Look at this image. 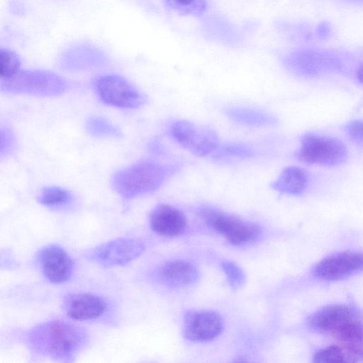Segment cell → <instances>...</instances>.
<instances>
[{"instance_id": "obj_1", "label": "cell", "mask_w": 363, "mask_h": 363, "mask_svg": "<svg viewBox=\"0 0 363 363\" xmlns=\"http://www.w3.org/2000/svg\"><path fill=\"white\" fill-rule=\"evenodd\" d=\"M27 341L34 352L65 360L80 350L86 341V335L80 328L57 320L34 328L30 331Z\"/></svg>"}, {"instance_id": "obj_2", "label": "cell", "mask_w": 363, "mask_h": 363, "mask_svg": "<svg viewBox=\"0 0 363 363\" xmlns=\"http://www.w3.org/2000/svg\"><path fill=\"white\" fill-rule=\"evenodd\" d=\"M175 169L151 160L140 161L116 172L112 186L127 199L151 194L162 186Z\"/></svg>"}, {"instance_id": "obj_3", "label": "cell", "mask_w": 363, "mask_h": 363, "mask_svg": "<svg viewBox=\"0 0 363 363\" xmlns=\"http://www.w3.org/2000/svg\"><path fill=\"white\" fill-rule=\"evenodd\" d=\"M2 91L15 94L55 96L66 91L67 82L61 76L45 70L20 71L13 77L1 79Z\"/></svg>"}, {"instance_id": "obj_4", "label": "cell", "mask_w": 363, "mask_h": 363, "mask_svg": "<svg viewBox=\"0 0 363 363\" xmlns=\"http://www.w3.org/2000/svg\"><path fill=\"white\" fill-rule=\"evenodd\" d=\"M347 156L345 144L337 138L315 133L302 136L296 158L307 164L334 167L343 163Z\"/></svg>"}, {"instance_id": "obj_5", "label": "cell", "mask_w": 363, "mask_h": 363, "mask_svg": "<svg viewBox=\"0 0 363 363\" xmlns=\"http://www.w3.org/2000/svg\"><path fill=\"white\" fill-rule=\"evenodd\" d=\"M199 213L208 225L221 234L234 245L250 243L260 236L261 230L256 224L212 207L202 206Z\"/></svg>"}, {"instance_id": "obj_6", "label": "cell", "mask_w": 363, "mask_h": 363, "mask_svg": "<svg viewBox=\"0 0 363 363\" xmlns=\"http://www.w3.org/2000/svg\"><path fill=\"white\" fill-rule=\"evenodd\" d=\"M94 87L104 104L123 108H138L147 102L144 94L121 76L104 74L94 81Z\"/></svg>"}, {"instance_id": "obj_7", "label": "cell", "mask_w": 363, "mask_h": 363, "mask_svg": "<svg viewBox=\"0 0 363 363\" xmlns=\"http://www.w3.org/2000/svg\"><path fill=\"white\" fill-rule=\"evenodd\" d=\"M169 132L178 144L197 156L209 155L219 147L216 132L206 125L177 120L170 124Z\"/></svg>"}, {"instance_id": "obj_8", "label": "cell", "mask_w": 363, "mask_h": 363, "mask_svg": "<svg viewBox=\"0 0 363 363\" xmlns=\"http://www.w3.org/2000/svg\"><path fill=\"white\" fill-rule=\"evenodd\" d=\"M145 249V244L140 240L121 238L92 248L86 253V257L106 267L122 266L137 259Z\"/></svg>"}, {"instance_id": "obj_9", "label": "cell", "mask_w": 363, "mask_h": 363, "mask_svg": "<svg viewBox=\"0 0 363 363\" xmlns=\"http://www.w3.org/2000/svg\"><path fill=\"white\" fill-rule=\"evenodd\" d=\"M363 271V252H342L330 255L313 268V275L325 281H340Z\"/></svg>"}, {"instance_id": "obj_10", "label": "cell", "mask_w": 363, "mask_h": 363, "mask_svg": "<svg viewBox=\"0 0 363 363\" xmlns=\"http://www.w3.org/2000/svg\"><path fill=\"white\" fill-rule=\"evenodd\" d=\"M362 317L361 313L353 306L333 304L314 313L309 318L308 325L314 331L332 336L346 325Z\"/></svg>"}, {"instance_id": "obj_11", "label": "cell", "mask_w": 363, "mask_h": 363, "mask_svg": "<svg viewBox=\"0 0 363 363\" xmlns=\"http://www.w3.org/2000/svg\"><path fill=\"white\" fill-rule=\"evenodd\" d=\"M223 322L220 315L212 311H193L186 313L183 332L185 337L195 342L211 341L222 332Z\"/></svg>"}, {"instance_id": "obj_12", "label": "cell", "mask_w": 363, "mask_h": 363, "mask_svg": "<svg viewBox=\"0 0 363 363\" xmlns=\"http://www.w3.org/2000/svg\"><path fill=\"white\" fill-rule=\"evenodd\" d=\"M38 261L45 277L52 283H65L72 276V259L58 245H50L41 249L38 254Z\"/></svg>"}, {"instance_id": "obj_13", "label": "cell", "mask_w": 363, "mask_h": 363, "mask_svg": "<svg viewBox=\"0 0 363 363\" xmlns=\"http://www.w3.org/2000/svg\"><path fill=\"white\" fill-rule=\"evenodd\" d=\"M63 306L67 316L79 321L96 319L104 313L107 307L103 298L89 293L69 294Z\"/></svg>"}, {"instance_id": "obj_14", "label": "cell", "mask_w": 363, "mask_h": 363, "mask_svg": "<svg viewBox=\"0 0 363 363\" xmlns=\"http://www.w3.org/2000/svg\"><path fill=\"white\" fill-rule=\"evenodd\" d=\"M150 225L155 233L173 237L184 232L186 227V219L184 213L176 207L160 203L152 211Z\"/></svg>"}, {"instance_id": "obj_15", "label": "cell", "mask_w": 363, "mask_h": 363, "mask_svg": "<svg viewBox=\"0 0 363 363\" xmlns=\"http://www.w3.org/2000/svg\"><path fill=\"white\" fill-rule=\"evenodd\" d=\"M107 59L102 52L90 45H80L65 51L60 60L61 67L69 71H81L105 65Z\"/></svg>"}, {"instance_id": "obj_16", "label": "cell", "mask_w": 363, "mask_h": 363, "mask_svg": "<svg viewBox=\"0 0 363 363\" xmlns=\"http://www.w3.org/2000/svg\"><path fill=\"white\" fill-rule=\"evenodd\" d=\"M162 279L174 287H184L194 283L198 278L195 266L184 260L167 262L160 270Z\"/></svg>"}, {"instance_id": "obj_17", "label": "cell", "mask_w": 363, "mask_h": 363, "mask_svg": "<svg viewBox=\"0 0 363 363\" xmlns=\"http://www.w3.org/2000/svg\"><path fill=\"white\" fill-rule=\"evenodd\" d=\"M308 184L307 172L298 167H285L277 179L271 184V187L281 193L289 195H301Z\"/></svg>"}, {"instance_id": "obj_18", "label": "cell", "mask_w": 363, "mask_h": 363, "mask_svg": "<svg viewBox=\"0 0 363 363\" xmlns=\"http://www.w3.org/2000/svg\"><path fill=\"white\" fill-rule=\"evenodd\" d=\"M224 113L234 122L247 126L269 127L277 123L271 113L248 107L228 106L224 108Z\"/></svg>"}, {"instance_id": "obj_19", "label": "cell", "mask_w": 363, "mask_h": 363, "mask_svg": "<svg viewBox=\"0 0 363 363\" xmlns=\"http://www.w3.org/2000/svg\"><path fill=\"white\" fill-rule=\"evenodd\" d=\"M72 200V194L61 187L48 186L43 189L38 201L49 208H60L68 205Z\"/></svg>"}, {"instance_id": "obj_20", "label": "cell", "mask_w": 363, "mask_h": 363, "mask_svg": "<svg viewBox=\"0 0 363 363\" xmlns=\"http://www.w3.org/2000/svg\"><path fill=\"white\" fill-rule=\"evenodd\" d=\"M255 152L250 145L241 143H229L219 146L214 152L213 157L215 160L228 158L247 159L253 157Z\"/></svg>"}, {"instance_id": "obj_21", "label": "cell", "mask_w": 363, "mask_h": 363, "mask_svg": "<svg viewBox=\"0 0 363 363\" xmlns=\"http://www.w3.org/2000/svg\"><path fill=\"white\" fill-rule=\"evenodd\" d=\"M87 132L94 137L119 138L121 130L111 122L101 117H91L86 122Z\"/></svg>"}, {"instance_id": "obj_22", "label": "cell", "mask_w": 363, "mask_h": 363, "mask_svg": "<svg viewBox=\"0 0 363 363\" xmlns=\"http://www.w3.org/2000/svg\"><path fill=\"white\" fill-rule=\"evenodd\" d=\"M315 362H352V355L342 345H333L319 350L313 356Z\"/></svg>"}, {"instance_id": "obj_23", "label": "cell", "mask_w": 363, "mask_h": 363, "mask_svg": "<svg viewBox=\"0 0 363 363\" xmlns=\"http://www.w3.org/2000/svg\"><path fill=\"white\" fill-rule=\"evenodd\" d=\"M21 61L17 54L7 48L0 50L1 79L11 78L20 72Z\"/></svg>"}, {"instance_id": "obj_24", "label": "cell", "mask_w": 363, "mask_h": 363, "mask_svg": "<svg viewBox=\"0 0 363 363\" xmlns=\"http://www.w3.org/2000/svg\"><path fill=\"white\" fill-rule=\"evenodd\" d=\"M172 10L181 15L199 16L206 9V0H165Z\"/></svg>"}, {"instance_id": "obj_25", "label": "cell", "mask_w": 363, "mask_h": 363, "mask_svg": "<svg viewBox=\"0 0 363 363\" xmlns=\"http://www.w3.org/2000/svg\"><path fill=\"white\" fill-rule=\"evenodd\" d=\"M222 268L230 286L233 289H238L244 285L245 276L238 265L230 261H225L222 264Z\"/></svg>"}, {"instance_id": "obj_26", "label": "cell", "mask_w": 363, "mask_h": 363, "mask_svg": "<svg viewBox=\"0 0 363 363\" xmlns=\"http://www.w3.org/2000/svg\"><path fill=\"white\" fill-rule=\"evenodd\" d=\"M16 146V140L12 132L8 128H1L0 130V155L6 156L11 153Z\"/></svg>"}, {"instance_id": "obj_27", "label": "cell", "mask_w": 363, "mask_h": 363, "mask_svg": "<svg viewBox=\"0 0 363 363\" xmlns=\"http://www.w3.org/2000/svg\"><path fill=\"white\" fill-rule=\"evenodd\" d=\"M345 130L351 140L363 145V121H354L348 123Z\"/></svg>"}, {"instance_id": "obj_28", "label": "cell", "mask_w": 363, "mask_h": 363, "mask_svg": "<svg viewBox=\"0 0 363 363\" xmlns=\"http://www.w3.org/2000/svg\"><path fill=\"white\" fill-rule=\"evenodd\" d=\"M357 77L359 82L363 84V65L359 67L357 73Z\"/></svg>"}]
</instances>
